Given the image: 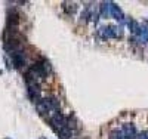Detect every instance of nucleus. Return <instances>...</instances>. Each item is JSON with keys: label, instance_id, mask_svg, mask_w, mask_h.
<instances>
[{"label": "nucleus", "instance_id": "f257e3e1", "mask_svg": "<svg viewBox=\"0 0 148 139\" xmlns=\"http://www.w3.org/2000/svg\"><path fill=\"white\" fill-rule=\"evenodd\" d=\"M51 73H52V67H51V64H49V61H46V59H40V61L34 62V64L30 67V70L27 71V74L31 75L37 83L43 81Z\"/></svg>", "mask_w": 148, "mask_h": 139}, {"label": "nucleus", "instance_id": "f03ea898", "mask_svg": "<svg viewBox=\"0 0 148 139\" xmlns=\"http://www.w3.org/2000/svg\"><path fill=\"white\" fill-rule=\"evenodd\" d=\"M36 108L39 110L40 114H51V117L56 112H61V104L59 99L55 96H46L42 98L40 102L36 104Z\"/></svg>", "mask_w": 148, "mask_h": 139}, {"label": "nucleus", "instance_id": "7ed1b4c3", "mask_svg": "<svg viewBox=\"0 0 148 139\" xmlns=\"http://www.w3.org/2000/svg\"><path fill=\"white\" fill-rule=\"evenodd\" d=\"M49 123H51L52 129L58 132L62 127H67L68 126V117H65L64 114H61V112H56V114H53L51 118H49Z\"/></svg>", "mask_w": 148, "mask_h": 139}, {"label": "nucleus", "instance_id": "20e7f679", "mask_svg": "<svg viewBox=\"0 0 148 139\" xmlns=\"http://www.w3.org/2000/svg\"><path fill=\"white\" fill-rule=\"evenodd\" d=\"M12 58V62H14V67L15 68H21L22 65H25V53H24L22 49L14 50V52L9 53Z\"/></svg>", "mask_w": 148, "mask_h": 139}, {"label": "nucleus", "instance_id": "39448f33", "mask_svg": "<svg viewBox=\"0 0 148 139\" xmlns=\"http://www.w3.org/2000/svg\"><path fill=\"white\" fill-rule=\"evenodd\" d=\"M121 132L125 133L126 139H138V132L133 123H125L121 126Z\"/></svg>", "mask_w": 148, "mask_h": 139}, {"label": "nucleus", "instance_id": "423d86ee", "mask_svg": "<svg viewBox=\"0 0 148 139\" xmlns=\"http://www.w3.org/2000/svg\"><path fill=\"white\" fill-rule=\"evenodd\" d=\"M111 16H113L114 19H117V21H120V22H125V15H123L121 9L113 2H111Z\"/></svg>", "mask_w": 148, "mask_h": 139}, {"label": "nucleus", "instance_id": "0eeeda50", "mask_svg": "<svg viewBox=\"0 0 148 139\" xmlns=\"http://www.w3.org/2000/svg\"><path fill=\"white\" fill-rule=\"evenodd\" d=\"M99 12L104 18L111 16V2H102L99 6Z\"/></svg>", "mask_w": 148, "mask_h": 139}, {"label": "nucleus", "instance_id": "6e6552de", "mask_svg": "<svg viewBox=\"0 0 148 139\" xmlns=\"http://www.w3.org/2000/svg\"><path fill=\"white\" fill-rule=\"evenodd\" d=\"M62 9L65 10V14L73 15L74 12L77 10V3H74V2H64L62 3Z\"/></svg>", "mask_w": 148, "mask_h": 139}, {"label": "nucleus", "instance_id": "1a4fd4ad", "mask_svg": "<svg viewBox=\"0 0 148 139\" xmlns=\"http://www.w3.org/2000/svg\"><path fill=\"white\" fill-rule=\"evenodd\" d=\"M110 30H111V39H120V37L123 36L121 27H117V25H110Z\"/></svg>", "mask_w": 148, "mask_h": 139}, {"label": "nucleus", "instance_id": "9d476101", "mask_svg": "<svg viewBox=\"0 0 148 139\" xmlns=\"http://www.w3.org/2000/svg\"><path fill=\"white\" fill-rule=\"evenodd\" d=\"M58 135L61 139H70V136H73V129L71 127H62L61 130H58Z\"/></svg>", "mask_w": 148, "mask_h": 139}, {"label": "nucleus", "instance_id": "9b49d317", "mask_svg": "<svg viewBox=\"0 0 148 139\" xmlns=\"http://www.w3.org/2000/svg\"><path fill=\"white\" fill-rule=\"evenodd\" d=\"M110 139H126V136H125V133H123L121 129H120V130H113V132H111Z\"/></svg>", "mask_w": 148, "mask_h": 139}]
</instances>
